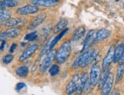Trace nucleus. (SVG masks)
<instances>
[{"label":"nucleus","mask_w":124,"mask_h":95,"mask_svg":"<svg viewBox=\"0 0 124 95\" xmlns=\"http://www.w3.org/2000/svg\"><path fill=\"white\" fill-rule=\"evenodd\" d=\"M97 54H98V51L94 49H91L83 52L81 55L78 56L74 60L72 64V69L77 70L79 68H84L87 67L90 64H91L96 59Z\"/></svg>","instance_id":"1"},{"label":"nucleus","mask_w":124,"mask_h":95,"mask_svg":"<svg viewBox=\"0 0 124 95\" xmlns=\"http://www.w3.org/2000/svg\"><path fill=\"white\" fill-rule=\"evenodd\" d=\"M71 51H72L71 41L70 40L64 41L60 47V48L56 51L55 60L57 63L64 64L68 59L71 54Z\"/></svg>","instance_id":"2"},{"label":"nucleus","mask_w":124,"mask_h":95,"mask_svg":"<svg viewBox=\"0 0 124 95\" xmlns=\"http://www.w3.org/2000/svg\"><path fill=\"white\" fill-rule=\"evenodd\" d=\"M80 74H76L70 79L69 83L66 86V93L68 94H72L74 92L78 91L80 86Z\"/></svg>","instance_id":"3"},{"label":"nucleus","mask_w":124,"mask_h":95,"mask_svg":"<svg viewBox=\"0 0 124 95\" xmlns=\"http://www.w3.org/2000/svg\"><path fill=\"white\" fill-rule=\"evenodd\" d=\"M55 54H56V52H54V51H52V50L48 51L47 56L44 58V60L42 61V62L40 65L41 73H45L46 71L50 68V67L51 66L52 61L55 58Z\"/></svg>","instance_id":"4"},{"label":"nucleus","mask_w":124,"mask_h":95,"mask_svg":"<svg viewBox=\"0 0 124 95\" xmlns=\"http://www.w3.org/2000/svg\"><path fill=\"white\" fill-rule=\"evenodd\" d=\"M100 76H101V67L98 64H93L90 71V81L92 86H95L98 84Z\"/></svg>","instance_id":"5"},{"label":"nucleus","mask_w":124,"mask_h":95,"mask_svg":"<svg viewBox=\"0 0 124 95\" xmlns=\"http://www.w3.org/2000/svg\"><path fill=\"white\" fill-rule=\"evenodd\" d=\"M39 11V8L35 5H27L23 7L18 8L16 10V13L19 16H28L31 14H35Z\"/></svg>","instance_id":"6"},{"label":"nucleus","mask_w":124,"mask_h":95,"mask_svg":"<svg viewBox=\"0 0 124 95\" xmlns=\"http://www.w3.org/2000/svg\"><path fill=\"white\" fill-rule=\"evenodd\" d=\"M38 48H39V45H36V44L30 45L25 51H23V53L21 55L18 60H19V61H26L27 59L29 58L33 54L35 53V51L38 50Z\"/></svg>","instance_id":"7"},{"label":"nucleus","mask_w":124,"mask_h":95,"mask_svg":"<svg viewBox=\"0 0 124 95\" xmlns=\"http://www.w3.org/2000/svg\"><path fill=\"white\" fill-rule=\"evenodd\" d=\"M113 82H114V76L113 74L109 71V73L108 75V78L105 82L103 87L102 89V94L103 95H108L110 94L112 88H113Z\"/></svg>","instance_id":"8"},{"label":"nucleus","mask_w":124,"mask_h":95,"mask_svg":"<svg viewBox=\"0 0 124 95\" xmlns=\"http://www.w3.org/2000/svg\"><path fill=\"white\" fill-rule=\"evenodd\" d=\"M96 34H97V32L94 30H91L88 32V34L87 35V36H86V39L84 41V45H83V48L81 49V52L85 51L90 46H91L93 45L95 39H97Z\"/></svg>","instance_id":"9"},{"label":"nucleus","mask_w":124,"mask_h":95,"mask_svg":"<svg viewBox=\"0 0 124 95\" xmlns=\"http://www.w3.org/2000/svg\"><path fill=\"white\" fill-rule=\"evenodd\" d=\"M114 48L113 46H111L108 50V52L107 55L105 56V58L103 60V64H102V68L103 70H107L109 68V65L111 64L113 60V55H114Z\"/></svg>","instance_id":"10"},{"label":"nucleus","mask_w":124,"mask_h":95,"mask_svg":"<svg viewBox=\"0 0 124 95\" xmlns=\"http://www.w3.org/2000/svg\"><path fill=\"white\" fill-rule=\"evenodd\" d=\"M124 53V45L120 44L115 48L114 50V55H113V63H118L120 61V59L123 58V55Z\"/></svg>","instance_id":"11"},{"label":"nucleus","mask_w":124,"mask_h":95,"mask_svg":"<svg viewBox=\"0 0 124 95\" xmlns=\"http://www.w3.org/2000/svg\"><path fill=\"white\" fill-rule=\"evenodd\" d=\"M124 77V58H122L120 61H119V64L116 69V82L119 83L121 81Z\"/></svg>","instance_id":"12"},{"label":"nucleus","mask_w":124,"mask_h":95,"mask_svg":"<svg viewBox=\"0 0 124 95\" xmlns=\"http://www.w3.org/2000/svg\"><path fill=\"white\" fill-rule=\"evenodd\" d=\"M46 18V15L45 13L41 14L39 16H37L36 18H35L33 21L31 22V23L29 25V26L28 27V29L29 30H32L35 29V28H37L38 26H39L41 24L45 21V19Z\"/></svg>","instance_id":"13"},{"label":"nucleus","mask_w":124,"mask_h":95,"mask_svg":"<svg viewBox=\"0 0 124 95\" xmlns=\"http://www.w3.org/2000/svg\"><path fill=\"white\" fill-rule=\"evenodd\" d=\"M25 21L22 18H10L8 21L4 23V25L6 27H19L23 25V22Z\"/></svg>","instance_id":"14"},{"label":"nucleus","mask_w":124,"mask_h":95,"mask_svg":"<svg viewBox=\"0 0 124 95\" xmlns=\"http://www.w3.org/2000/svg\"><path fill=\"white\" fill-rule=\"evenodd\" d=\"M21 32H22V28L20 27H12L8 29L6 32H5L6 38H10V39L17 38L21 34Z\"/></svg>","instance_id":"15"},{"label":"nucleus","mask_w":124,"mask_h":95,"mask_svg":"<svg viewBox=\"0 0 124 95\" xmlns=\"http://www.w3.org/2000/svg\"><path fill=\"white\" fill-rule=\"evenodd\" d=\"M32 3L38 6H44V7H51L56 6L58 2L51 1V0H33Z\"/></svg>","instance_id":"16"},{"label":"nucleus","mask_w":124,"mask_h":95,"mask_svg":"<svg viewBox=\"0 0 124 95\" xmlns=\"http://www.w3.org/2000/svg\"><path fill=\"white\" fill-rule=\"evenodd\" d=\"M68 28H64V30H62L61 32H59V34L57 35L56 37H54L53 39L51 40V45H50V51H51L52 49L54 48V46L58 44V42L63 38V36L66 34L67 32H68Z\"/></svg>","instance_id":"17"},{"label":"nucleus","mask_w":124,"mask_h":95,"mask_svg":"<svg viewBox=\"0 0 124 95\" xmlns=\"http://www.w3.org/2000/svg\"><path fill=\"white\" fill-rule=\"evenodd\" d=\"M109 73V70L107 69V70H103V72L101 74V76H100V78H99V81H98V88L99 89H103V85L106 82V80L108 78V75Z\"/></svg>","instance_id":"18"},{"label":"nucleus","mask_w":124,"mask_h":95,"mask_svg":"<svg viewBox=\"0 0 124 95\" xmlns=\"http://www.w3.org/2000/svg\"><path fill=\"white\" fill-rule=\"evenodd\" d=\"M88 82V76L87 73H84L82 74V75L80 76V86H79V89L78 91L79 93H81L82 91H84V89L86 88V86H87Z\"/></svg>","instance_id":"19"},{"label":"nucleus","mask_w":124,"mask_h":95,"mask_svg":"<svg viewBox=\"0 0 124 95\" xmlns=\"http://www.w3.org/2000/svg\"><path fill=\"white\" fill-rule=\"evenodd\" d=\"M110 35V32L108 31L107 29H105V28H101L97 32L96 34V38L97 41H102L106 39L107 38H108Z\"/></svg>","instance_id":"20"},{"label":"nucleus","mask_w":124,"mask_h":95,"mask_svg":"<svg viewBox=\"0 0 124 95\" xmlns=\"http://www.w3.org/2000/svg\"><path fill=\"white\" fill-rule=\"evenodd\" d=\"M85 28L83 26H80L79 27L78 29H76V31L74 32V35L71 38V41H78L79 40L80 38H82L84 36V35L85 34Z\"/></svg>","instance_id":"21"},{"label":"nucleus","mask_w":124,"mask_h":95,"mask_svg":"<svg viewBox=\"0 0 124 95\" xmlns=\"http://www.w3.org/2000/svg\"><path fill=\"white\" fill-rule=\"evenodd\" d=\"M16 73L20 78H25L29 73V69H28L27 66H21V67L16 69Z\"/></svg>","instance_id":"22"},{"label":"nucleus","mask_w":124,"mask_h":95,"mask_svg":"<svg viewBox=\"0 0 124 95\" xmlns=\"http://www.w3.org/2000/svg\"><path fill=\"white\" fill-rule=\"evenodd\" d=\"M68 20L66 19H63V20H61L57 25L54 26V33H58V32H61L62 30H64L65 27L68 25Z\"/></svg>","instance_id":"23"},{"label":"nucleus","mask_w":124,"mask_h":95,"mask_svg":"<svg viewBox=\"0 0 124 95\" xmlns=\"http://www.w3.org/2000/svg\"><path fill=\"white\" fill-rule=\"evenodd\" d=\"M11 15H12V13L9 11H6V10L1 11V13H0V19H1V22L5 23L6 21H8L9 18H11Z\"/></svg>","instance_id":"24"},{"label":"nucleus","mask_w":124,"mask_h":95,"mask_svg":"<svg viewBox=\"0 0 124 95\" xmlns=\"http://www.w3.org/2000/svg\"><path fill=\"white\" fill-rule=\"evenodd\" d=\"M39 35H38L37 32H32L31 33H28L25 36V40L28 41H34L38 39Z\"/></svg>","instance_id":"25"},{"label":"nucleus","mask_w":124,"mask_h":95,"mask_svg":"<svg viewBox=\"0 0 124 95\" xmlns=\"http://www.w3.org/2000/svg\"><path fill=\"white\" fill-rule=\"evenodd\" d=\"M48 71L51 76L54 77V76H56L60 72V67L58 64H52L48 69Z\"/></svg>","instance_id":"26"},{"label":"nucleus","mask_w":124,"mask_h":95,"mask_svg":"<svg viewBox=\"0 0 124 95\" xmlns=\"http://www.w3.org/2000/svg\"><path fill=\"white\" fill-rule=\"evenodd\" d=\"M4 3L6 4V6L8 7H16L18 6V2L16 0H3Z\"/></svg>","instance_id":"27"},{"label":"nucleus","mask_w":124,"mask_h":95,"mask_svg":"<svg viewBox=\"0 0 124 95\" xmlns=\"http://www.w3.org/2000/svg\"><path fill=\"white\" fill-rule=\"evenodd\" d=\"M12 60H13V56L10 53V54H8V55H6L3 56V58H2V62L5 64H8L10 63Z\"/></svg>","instance_id":"28"},{"label":"nucleus","mask_w":124,"mask_h":95,"mask_svg":"<svg viewBox=\"0 0 124 95\" xmlns=\"http://www.w3.org/2000/svg\"><path fill=\"white\" fill-rule=\"evenodd\" d=\"M51 40L52 39H50L46 43V45H45V47H44V48L42 49V51H41V54H40V55L41 56H42V55H44L45 54H46L47 51H50V45H51Z\"/></svg>","instance_id":"29"},{"label":"nucleus","mask_w":124,"mask_h":95,"mask_svg":"<svg viewBox=\"0 0 124 95\" xmlns=\"http://www.w3.org/2000/svg\"><path fill=\"white\" fill-rule=\"evenodd\" d=\"M25 86H26V85H25V84L24 83V82H19V83H18L16 84V91H18V92L21 91L23 88L25 87Z\"/></svg>","instance_id":"30"},{"label":"nucleus","mask_w":124,"mask_h":95,"mask_svg":"<svg viewBox=\"0 0 124 95\" xmlns=\"http://www.w3.org/2000/svg\"><path fill=\"white\" fill-rule=\"evenodd\" d=\"M17 48V44L16 43H12L11 47H10V48H9V53H14L16 51V49Z\"/></svg>","instance_id":"31"},{"label":"nucleus","mask_w":124,"mask_h":95,"mask_svg":"<svg viewBox=\"0 0 124 95\" xmlns=\"http://www.w3.org/2000/svg\"><path fill=\"white\" fill-rule=\"evenodd\" d=\"M0 39H1V41L5 40L6 39V33L4 32H1V35H0Z\"/></svg>","instance_id":"32"},{"label":"nucleus","mask_w":124,"mask_h":95,"mask_svg":"<svg viewBox=\"0 0 124 95\" xmlns=\"http://www.w3.org/2000/svg\"><path fill=\"white\" fill-rule=\"evenodd\" d=\"M0 8H1V11H3V10H5V6H6V4L4 3V2L3 1H2L1 2H0Z\"/></svg>","instance_id":"33"},{"label":"nucleus","mask_w":124,"mask_h":95,"mask_svg":"<svg viewBox=\"0 0 124 95\" xmlns=\"http://www.w3.org/2000/svg\"><path fill=\"white\" fill-rule=\"evenodd\" d=\"M5 45H6V41L5 40H2V45H1V51H4L5 49Z\"/></svg>","instance_id":"34"},{"label":"nucleus","mask_w":124,"mask_h":95,"mask_svg":"<svg viewBox=\"0 0 124 95\" xmlns=\"http://www.w3.org/2000/svg\"><path fill=\"white\" fill-rule=\"evenodd\" d=\"M51 1H54V2H58L61 1V0H51Z\"/></svg>","instance_id":"35"},{"label":"nucleus","mask_w":124,"mask_h":95,"mask_svg":"<svg viewBox=\"0 0 124 95\" xmlns=\"http://www.w3.org/2000/svg\"><path fill=\"white\" fill-rule=\"evenodd\" d=\"M116 2H119V1H120V0H115Z\"/></svg>","instance_id":"36"},{"label":"nucleus","mask_w":124,"mask_h":95,"mask_svg":"<svg viewBox=\"0 0 124 95\" xmlns=\"http://www.w3.org/2000/svg\"><path fill=\"white\" fill-rule=\"evenodd\" d=\"M123 58H124V53H123Z\"/></svg>","instance_id":"37"},{"label":"nucleus","mask_w":124,"mask_h":95,"mask_svg":"<svg viewBox=\"0 0 124 95\" xmlns=\"http://www.w3.org/2000/svg\"><path fill=\"white\" fill-rule=\"evenodd\" d=\"M31 1H33V0H31Z\"/></svg>","instance_id":"38"}]
</instances>
